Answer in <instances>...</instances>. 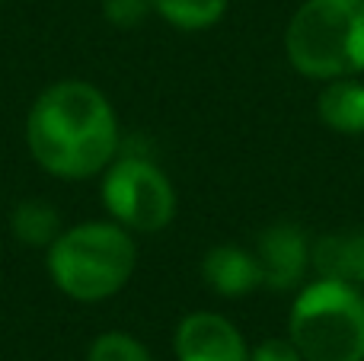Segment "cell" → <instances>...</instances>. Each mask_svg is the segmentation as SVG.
<instances>
[{
  "instance_id": "obj_15",
  "label": "cell",
  "mask_w": 364,
  "mask_h": 361,
  "mask_svg": "<svg viewBox=\"0 0 364 361\" xmlns=\"http://www.w3.org/2000/svg\"><path fill=\"white\" fill-rule=\"evenodd\" d=\"M250 361H304L294 343H284V339H265L256 352L250 355Z\"/></svg>"
},
{
  "instance_id": "obj_13",
  "label": "cell",
  "mask_w": 364,
  "mask_h": 361,
  "mask_svg": "<svg viewBox=\"0 0 364 361\" xmlns=\"http://www.w3.org/2000/svg\"><path fill=\"white\" fill-rule=\"evenodd\" d=\"M90 361H154L147 349L138 339L125 336V333H106L93 343L90 349Z\"/></svg>"
},
{
  "instance_id": "obj_12",
  "label": "cell",
  "mask_w": 364,
  "mask_h": 361,
  "mask_svg": "<svg viewBox=\"0 0 364 361\" xmlns=\"http://www.w3.org/2000/svg\"><path fill=\"white\" fill-rule=\"evenodd\" d=\"M154 10L182 32H198L214 26L227 10V0H151Z\"/></svg>"
},
{
  "instance_id": "obj_7",
  "label": "cell",
  "mask_w": 364,
  "mask_h": 361,
  "mask_svg": "<svg viewBox=\"0 0 364 361\" xmlns=\"http://www.w3.org/2000/svg\"><path fill=\"white\" fill-rule=\"evenodd\" d=\"M256 259L269 288L275 291L294 288L307 272V237L297 224H275L259 237Z\"/></svg>"
},
{
  "instance_id": "obj_14",
  "label": "cell",
  "mask_w": 364,
  "mask_h": 361,
  "mask_svg": "<svg viewBox=\"0 0 364 361\" xmlns=\"http://www.w3.org/2000/svg\"><path fill=\"white\" fill-rule=\"evenodd\" d=\"M151 6H154L151 0H102V13H106V19L115 23L119 29L141 26Z\"/></svg>"
},
{
  "instance_id": "obj_4",
  "label": "cell",
  "mask_w": 364,
  "mask_h": 361,
  "mask_svg": "<svg viewBox=\"0 0 364 361\" xmlns=\"http://www.w3.org/2000/svg\"><path fill=\"white\" fill-rule=\"evenodd\" d=\"M291 343L304 361H364V294L339 279L307 285L291 307Z\"/></svg>"
},
{
  "instance_id": "obj_11",
  "label": "cell",
  "mask_w": 364,
  "mask_h": 361,
  "mask_svg": "<svg viewBox=\"0 0 364 361\" xmlns=\"http://www.w3.org/2000/svg\"><path fill=\"white\" fill-rule=\"evenodd\" d=\"M10 227L26 247H51L58 237V211L48 202H19L10 217Z\"/></svg>"
},
{
  "instance_id": "obj_2",
  "label": "cell",
  "mask_w": 364,
  "mask_h": 361,
  "mask_svg": "<svg viewBox=\"0 0 364 361\" xmlns=\"http://www.w3.org/2000/svg\"><path fill=\"white\" fill-rule=\"evenodd\" d=\"M288 61L314 80L364 70V0H307L284 32Z\"/></svg>"
},
{
  "instance_id": "obj_9",
  "label": "cell",
  "mask_w": 364,
  "mask_h": 361,
  "mask_svg": "<svg viewBox=\"0 0 364 361\" xmlns=\"http://www.w3.org/2000/svg\"><path fill=\"white\" fill-rule=\"evenodd\" d=\"M314 266L323 279H339L348 285H364V230L329 234L314 247Z\"/></svg>"
},
{
  "instance_id": "obj_5",
  "label": "cell",
  "mask_w": 364,
  "mask_h": 361,
  "mask_svg": "<svg viewBox=\"0 0 364 361\" xmlns=\"http://www.w3.org/2000/svg\"><path fill=\"white\" fill-rule=\"evenodd\" d=\"M102 202L128 230L157 234L176 215V192L164 170L141 157L115 160L102 183Z\"/></svg>"
},
{
  "instance_id": "obj_6",
  "label": "cell",
  "mask_w": 364,
  "mask_h": 361,
  "mask_svg": "<svg viewBox=\"0 0 364 361\" xmlns=\"http://www.w3.org/2000/svg\"><path fill=\"white\" fill-rule=\"evenodd\" d=\"M173 349L179 361H250L240 330L218 313H188L176 330Z\"/></svg>"
},
{
  "instance_id": "obj_8",
  "label": "cell",
  "mask_w": 364,
  "mask_h": 361,
  "mask_svg": "<svg viewBox=\"0 0 364 361\" xmlns=\"http://www.w3.org/2000/svg\"><path fill=\"white\" fill-rule=\"evenodd\" d=\"M201 275L224 298H243L256 285H262L259 259L240 247H214L201 262Z\"/></svg>"
},
{
  "instance_id": "obj_10",
  "label": "cell",
  "mask_w": 364,
  "mask_h": 361,
  "mask_svg": "<svg viewBox=\"0 0 364 361\" xmlns=\"http://www.w3.org/2000/svg\"><path fill=\"white\" fill-rule=\"evenodd\" d=\"M320 119L339 134H364V87L348 77L333 80L320 93Z\"/></svg>"
},
{
  "instance_id": "obj_3",
  "label": "cell",
  "mask_w": 364,
  "mask_h": 361,
  "mask_svg": "<svg viewBox=\"0 0 364 361\" xmlns=\"http://www.w3.org/2000/svg\"><path fill=\"white\" fill-rule=\"evenodd\" d=\"M132 237L119 224L90 221L55 237L48 247V275L68 298L102 301L125 288L134 272Z\"/></svg>"
},
{
  "instance_id": "obj_1",
  "label": "cell",
  "mask_w": 364,
  "mask_h": 361,
  "mask_svg": "<svg viewBox=\"0 0 364 361\" xmlns=\"http://www.w3.org/2000/svg\"><path fill=\"white\" fill-rule=\"evenodd\" d=\"M26 141L36 163L51 176L90 179L112 163L119 151V122L96 87L61 80L29 109Z\"/></svg>"
}]
</instances>
